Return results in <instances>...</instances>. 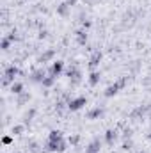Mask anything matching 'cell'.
Masks as SVG:
<instances>
[{
    "mask_svg": "<svg viewBox=\"0 0 151 153\" xmlns=\"http://www.w3.org/2000/svg\"><path fill=\"white\" fill-rule=\"evenodd\" d=\"M126 85V78H121V80H117V82H114V84H110L107 89H105V96L107 98H112V96H115L123 87Z\"/></svg>",
    "mask_w": 151,
    "mask_h": 153,
    "instance_id": "6da1fadb",
    "label": "cell"
},
{
    "mask_svg": "<svg viewBox=\"0 0 151 153\" xmlns=\"http://www.w3.org/2000/svg\"><path fill=\"white\" fill-rule=\"evenodd\" d=\"M20 75V70L16 66H9L5 71H4V78H2V85H9V84H14V76Z\"/></svg>",
    "mask_w": 151,
    "mask_h": 153,
    "instance_id": "7a4b0ae2",
    "label": "cell"
},
{
    "mask_svg": "<svg viewBox=\"0 0 151 153\" xmlns=\"http://www.w3.org/2000/svg\"><path fill=\"white\" fill-rule=\"evenodd\" d=\"M85 105H87V98H85V96H76V98H71V100L68 102V109H70L71 112L80 111V109L85 107Z\"/></svg>",
    "mask_w": 151,
    "mask_h": 153,
    "instance_id": "3957f363",
    "label": "cell"
},
{
    "mask_svg": "<svg viewBox=\"0 0 151 153\" xmlns=\"http://www.w3.org/2000/svg\"><path fill=\"white\" fill-rule=\"evenodd\" d=\"M68 143L64 139H59V141H48L46 143V152H57V153H62L66 150Z\"/></svg>",
    "mask_w": 151,
    "mask_h": 153,
    "instance_id": "277c9868",
    "label": "cell"
},
{
    "mask_svg": "<svg viewBox=\"0 0 151 153\" xmlns=\"http://www.w3.org/2000/svg\"><path fill=\"white\" fill-rule=\"evenodd\" d=\"M66 75L70 76L71 85H78V84L82 82V73L78 71V68H76V66H70V68H68V71H66Z\"/></svg>",
    "mask_w": 151,
    "mask_h": 153,
    "instance_id": "5b68a950",
    "label": "cell"
},
{
    "mask_svg": "<svg viewBox=\"0 0 151 153\" xmlns=\"http://www.w3.org/2000/svg\"><path fill=\"white\" fill-rule=\"evenodd\" d=\"M62 71H64V62H62V61H53L52 66H50V70H48V75H52V76L57 78Z\"/></svg>",
    "mask_w": 151,
    "mask_h": 153,
    "instance_id": "8992f818",
    "label": "cell"
},
{
    "mask_svg": "<svg viewBox=\"0 0 151 153\" xmlns=\"http://www.w3.org/2000/svg\"><path fill=\"white\" fill-rule=\"evenodd\" d=\"M101 59H103L101 52H94V53L91 55V59H89V68H91V70L98 68V66H100V62H101Z\"/></svg>",
    "mask_w": 151,
    "mask_h": 153,
    "instance_id": "52a82bcc",
    "label": "cell"
},
{
    "mask_svg": "<svg viewBox=\"0 0 151 153\" xmlns=\"http://www.w3.org/2000/svg\"><path fill=\"white\" fill-rule=\"evenodd\" d=\"M115 139H117V132H115V130L110 128V130H107V132H105V143H107L109 146H112Z\"/></svg>",
    "mask_w": 151,
    "mask_h": 153,
    "instance_id": "ba28073f",
    "label": "cell"
},
{
    "mask_svg": "<svg viewBox=\"0 0 151 153\" xmlns=\"http://www.w3.org/2000/svg\"><path fill=\"white\" fill-rule=\"evenodd\" d=\"M100 148H101V144H100V139H94L87 148H85V153H100Z\"/></svg>",
    "mask_w": 151,
    "mask_h": 153,
    "instance_id": "9c48e42d",
    "label": "cell"
},
{
    "mask_svg": "<svg viewBox=\"0 0 151 153\" xmlns=\"http://www.w3.org/2000/svg\"><path fill=\"white\" fill-rule=\"evenodd\" d=\"M103 109L101 107H96V109H93V111H89L87 112V119H98V117H101L103 116Z\"/></svg>",
    "mask_w": 151,
    "mask_h": 153,
    "instance_id": "30bf717a",
    "label": "cell"
},
{
    "mask_svg": "<svg viewBox=\"0 0 151 153\" xmlns=\"http://www.w3.org/2000/svg\"><path fill=\"white\" fill-rule=\"evenodd\" d=\"M44 76H46L44 70H38V71H34V73L30 75V80H32V82H39V84H41V82L44 80Z\"/></svg>",
    "mask_w": 151,
    "mask_h": 153,
    "instance_id": "8fae6325",
    "label": "cell"
},
{
    "mask_svg": "<svg viewBox=\"0 0 151 153\" xmlns=\"http://www.w3.org/2000/svg\"><path fill=\"white\" fill-rule=\"evenodd\" d=\"M11 93H13V94H21V93H23V84H21V82L11 84Z\"/></svg>",
    "mask_w": 151,
    "mask_h": 153,
    "instance_id": "7c38bea8",
    "label": "cell"
},
{
    "mask_svg": "<svg viewBox=\"0 0 151 153\" xmlns=\"http://www.w3.org/2000/svg\"><path fill=\"white\" fill-rule=\"evenodd\" d=\"M53 55H55V50H48V52H44V53L39 57L38 61L39 62H48L50 59H53Z\"/></svg>",
    "mask_w": 151,
    "mask_h": 153,
    "instance_id": "4fadbf2b",
    "label": "cell"
},
{
    "mask_svg": "<svg viewBox=\"0 0 151 153\" xmlns=\"http://www.w3.org/2000/svg\"><path fill=\"white\" fill-rule=\"evenodd\" d=\"M100 73H98V71H91V75H89V84H91V85H93V87H94V85H98V84H100Z\"/></svg>",
    "mask_w": 151,
    "mask_h": 153,
    "instance_id": "5bb4252c",
    "label": "cell"
},
{
    "mask_svg": "<svg viewBox=\"0 0 151 153\" xmlns=\"http://www.w3.org/2000/svg\"><path fill=\"white\" fill-rule=\"evenodd\" d=\"M70 7H71V5H70L68 2H64V4H61V5L57 7V13H59L61 16H66V14H68V11H70Z\"/></svg>",
    "mask_w": 151,
    "mask_h": 153,
    "instance_id": "9a60e30c",
    "label": "cell"
},
{
    "mask_svg": "<svg viewBox=\"0 0 151 153\" xmlns=\"http://www.w3.org/2000/svg\"><path fill=\"white\" fill-rule=\"evenodd\" d=\"M55 80H57L55 76H52V75H46V76H44V80H43L41 84H43V87H52V85L55 84Z\"/></svg>",
    "mask_w": 151,
    "mask_h": 153,
    "instance_id": "2e32d148",
    "label": "cell"
},
{
    "mask_svg": "<svg viewBox=\"0 0 151 153\" xmlns=\"http://www.w3.org/2000/svg\"><path fill=\"white\" fill-rule=\"evenodd\" d=\"M59 139H62V132L61 130H52L50 135H48V141H59Z\"/></svg>",
    "mask_w": 151,
    "mask_h": 153,
    "instance_id": "e0dca14e",
    "label": "cell"
},
{
    "mask_svg": "<svg viewBox=\"0 0 151 153\" xmlns=\"http://www.w3.org/2000/svg\"><path fill=\"white\" fill-rule=\"evenodd\" d=\"M76 41H78V45H85L87 43V34L84 30H76Z\"/></svg>",
    "mask_w": 151,
    "mask_h": 153,
    "instance_id": "ac0fdd59",
    "label": "cell"
},
{
    "mask_svg": "<svg viewBox=\"0 0 151 153\" xmlns=\"http://www.w3.org/2000/svg\"><path fill=\"white\" fill-rule=\"evenodd\" d=\"M9 46H11V38H9V36L2 38V41H0V48H2L4 52H7V50H9Z\"/></svg>",
    "mask_w": 151,
    "mask_h": 153,
    "instance_id": "d6986e66",
    "label": "cell"
},
{
    "mask_svg": "<svg viewBox=\"0 0 151 153\" xmlns=\"http://www.w3.org/2000/svg\"><path fill=\"white\" fill-rule=\"evenodd\" d=\"M29 100H30V94H29V93H21L20 98H18V105H23V103L29 102Z\"/></svg>",
    "mask_w": 151,
    "mask_h": 153,
    "instance_id": "ffe728a7",
    "label": "cell"
},
{
    "mask_svg": "<svg viewBox=\"0 0 151 153\" xmlns=\"http://www.w3.org/2000/svg\"><path fill=\"white\" fill-rule=\"evenodd\" d=\"M23 130H25L23 125H14V126H13V134H14V135H21Z\"/></svg>",
    "mask_w": 151,
    "mask_h": 153,
    "instance_id": "44dd1931",
    "label": "cell"
},
{
    "mask_svg": "<svg viewBox=\"0 0 151 153\" xmlns=\"http://www.w3.org/2000/svg\"><path fill=\"white\" fill-rule=\"evenodd\" d=\"M2 143H4V144H11V143H13V137H9V135H4Z\"/></svg>",
    "mask_w": 151,
    "mask_h": 153,
    "instance_id": "7402d4cb",
    "label": "cell"
},
{
    "mask_svg": "<svg viewBox=\"0 0 151 153\" xmlns=\"http://www.w3.org/2000/svg\"><path fill=\"white\" fill-rule=\"evenodd\" d=\"M70 143H71V144H76V143H78V137H70Z\"/></svg>",
    "mask_w": 151,
    "mask_h": 153,
    "instance_id": "603a6c76",
    "label": "cell"
},
{
    "mask_svg": "<svg viewBox=\"0 0 151 153\" xmlns=\"http://www.w3.org/2000/svg\"><path fill=\"white\" fill-rule=\"evenodd\" d=\"M91 27V22H84V29H89Z\"/></svg>",
    "mask_w": 151,
    "mask_h": 153,
    "instance_id": "cb8c5ba5",
    "label": "cell"
},
{
    "mask_svg": "<svg viewBox=\"0 0 151 153\" xmlns=\"http://www.w3.org/2000/svg\"><path fill=\"white\" fill-rule=\"evenodd\" d=\"M68 4H70V5H75V4H76V0H68Z\"/></svg>",
    "mask_w": 151,
    "mask_h": 153,
    "instance_id": "d4e9b609",
    "label": "cell"
},
{
    "mask_svg": "<svg viewBox=\"0 0 151 153\" xmlns=\"http://www.w3.org/2000/svg\"><path fill=\"white\" fill-rule=\"evenodd\" d=\"M150 121H151V112H150Z\"/></svg>",
    "mask_w": 151,
    "mask_h": 153,
    "instance_id": "484cf974",
    "label": "cell"
},
{
    "mask_svg": "<svg viewBox=\"0 0 151 153\" xmlns=\"http://www.w3.org/2000/svg\"><path fill=\"white\" fill-rule=\"evenodd\" d=\"M141 153H146V152H141Z\"/></svg>",
    "mask_w": 151,
    "mask_h": 153,
    "instance_id": "4316f807",
    "label": "cell"
},
{
    "mask_svg": "<svg viewBox=\"0 0 151 153\" xmlns=\"http://www.w3.org/2000/svg\"><path fill=\"white\" fill-rule=\"evenodd\" d=\"M89 2H91V0H89Z\"/></svg>",
    "mask_w": 151,
    "mask_h": 153,
    "instance_id": "83f0119b",
    "label": "cell"
}]
</instances>
